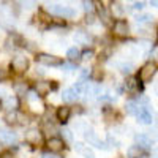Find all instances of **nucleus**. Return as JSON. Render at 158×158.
<instances>
[{
  "label": "nucleus",
  "instance_id": "34",
  "mask_svg": "<svg viewBox=\"0 0 158 158\" xmlns=\"http://www.w3.org/2000/svg\"><path fill=\"white\" fill-rule=\"evenodd\" d=\"M92 57H94V51H92V49L85 51L84 54H81V59H82V60H89V59H92Z\"/></svg>",
  "mask_w": 158,
  "mask_h": 158
},
{
  "label": "nucleus",
  "instance_id": "45",
  "mask_svg": "<svg viewBox=\"0 0 158 158\" xmlns=\"http://www.w3.org/2000/svg\"><path fill=\"white\" fill-rule=\"evenodd\" d=\"M156 127H158V120H156Z\"/></svg>",
  "mask_w": 158,
  "mask_h": 158
},
{
  "label": "nucleus",
  "instance_id": "40",
  "mask_svg": "<svg viewBox=\"0 0 158 158\" xmlns=\"http://www.w3.org/2000/svg\"><path fill=\"white\" fill-rule=\"evenodd\" d=\"M150 5H152V6H155V8H158V0H152Z\"/></svg>",
  "mask_w": 158,
  "mask_h": 158
},
{
  "label": "nucleus",
  "instance_id": "31",
  "mask_svg": "<svg viewBox=\"0 0 158 158\" xmlns=\"http://www.w3.org/2000/svg\"><path fill=\"white\" fill-rule=\"evenodd\" d=\"M60 133H62V136H63V139H65V141H68V142H71V141H73L71 131H70L68 128H63V130L60 131Z\"/></svg>",
  "mask_w": 158,
  "mask_h": 158
},
{
  "label": "nucleus",
  "instance_id": "11",
  "mask_svg": "<svg viewBox=\"0 0 158 158\" xmlns=\"http://www.w3.org/2000/svg\"><path fill=\"white\" fill-rule=\"evenodd\" d=\"M135 141H136V146H139L141 149L144 150H150L152 146H153V141L146 135V133H139V135H135Z\"/></svg>",
  "mask_w": 158,
  "mask_h": 158
},
{
  "label": "nucleus",
  "instance_id": "3",
  "mask_svg": "<svg viewBox=\"0 0 158 158\" xmlns=\"http://www.w3.org/2000/svg\"><path fill=\"white\" fill-rule=\"evenodd\" d=\"M84 138H85V141L89 142V146H94V147H97V149H100V150H101V149H103V150H108V149H109L108 144L103 142L92 128H87V131L84 133Z\"/></svg>",
  "mask_w": 158,
  "mask_h": 158
},
{
  "label": "nucleus",
  "instance_id": "9",
  "mask_svg": "<svg viewBox=\"0 0 158 158\" xmlns=\"http://www.w3.org/2000/svg\"><path fill=\"white\" fill-rule=\"evenodd\" d=\"M46 147H48V150L51 153H59V152H62L65 149V141L60 139V138H56V136L49 138L48 142H46Z\"/></svg>",
  "mask_w": 158,
  "mask_h": 158
},
{
  "label": "nucleus",
  "instance_id": "35",
  "mask_svg": "<svg viewBox=\"0 0 158 158\" xmlns=\"http://www.w3.org/2000/svg\"><path fill=\"white\" fill-rule=\"evenodd\" d=\"M146 135H147V136H149V138H150L153 142H155V141H158V133H156L155 130H150V131H147Z\"/></svg>",
  "mask_w": 158,
  "mask_h": 158
},
{
  "label": "nucleus",
  "instance_id": "23",
  "mask_svg": "<svg viewBox=\"0 0 158 158\" xmlns=\"http://www.w3.org/2000/svg\"><path fill=\"white\" fill-rule=\"evenodd\" d=\"M67 57H68L70 62H77L79 59H81V52H79L77 48H70L67 51Z\"/></svg>",
  "mask_w": 158,
  "mask_h": 158
},
{
  "label": "nucleus",
  "instance_id": "29",
  "mask_svg": "<svg viewBox=\"0 0 158 158\" xmlns=\"http://www.w3.org/2000/svg\"><path fill=\"white\" fill-rule=\"evenodd\" d=\"M5 120H6V123H10V125L16 123V120H18V114H16V112H8V114L5 115Z\"/></svg>",
  "mask_w": 158,
  "mask_h": 158
},
{
  "label": "nucleus",
  "instance_id": "30",
  "mask_svg": "<svg viewBox=\"0 0 158 158\" xmlns=\"http://www.w3.org/2000/svg\"><path fill=\"white\" fill-rule=\"evenodd\" d=\"M90 77L94 79V81H101V77H103V71L95 68L94 71H90Z\"/></svg>",
  "mask_w": 158,
  "mask_h": 158
},
{
  "label": "nucleus",
  "instance_id": "17",
  "mask_svg": "<svg viewBox=\"0 0 158 158\" xmlns=\"http://www.w3.org/2000/svg\"><path fill=\"white\" fill-rule=\"evenodd\" d=\"M70 115H71V108L68 106H60L56 112V117L60 123H67L70 120Z\"/></svg>",
  "mask_w": 158,
  "mask_h": 158
},
{
  "label": "nucleus",
  "instance_id": "32",
  "mask_svg": "<svg viewBox=\"0 0 158 158\" xmlns=\"http://www.w3.org/2000/svg\"><path fill=\"white\" fill-rule=\"evenodd\" d=\"M106 144H108V146H112V147H118V146H120V142H118L111 133L108 135V142Z\"/></svg>",
  "mask_w": 158,
  "mask_h": 158
},
{
  "label": "nucleus",
  "instance_id": "18",
  "mask_svg": "<svg viewBox=\"0 0 158 158\" xmlns=\"http://www.w3.org/2000/svg\"><path fill=\"white\" fill-rule=\"evenodd\" d=\"M127 155H128V158H147V152L144 149H141L139 146H136V144L128 149Z\"/></svg>",
  "mask_w": 158,
  "mask_h": 158
},
{
  "label": "nucleus",
  "instance_id": "20",
  "mask_svg": "<svg viewBox=\"0 0 158 158\" xmlns=\"http://www.w3.org/2000/svg\"><path fill=\"white\" fill-rule=\"evenodd\" d=\"M125 11H127V10L122 6L120 2H114V3H111V18L122 19V16H123V13H125Z\"/></svg>",
  "mask_w": 158,
  "mask_h": 158
},
{
  "label": "nucleus",
  "instance_id": "27",
  "mask_svg": "<svg viewBox=\"0 0 158 158\" xmlns=\"http://www.w3.org/2000/svg\"><path fill=\"white\" fill-rule=\"evenodd\" d=\"M15 90L18 95H25V92H27V85H25V82H18L15 85Z\"/></svg>",
  "mask_w": 158,
  "mask_h": 158
},
{
  "label": "nucleus",
  "instance_id": "43",
  "mask_svg": "<svg viewBox=\"0 0 158 158\" xmlns=\"http://www.w3.org/2000/svg\"><path fill=\"white\" fill-rule=\"evenodd\" d=\"M156 44H158V32H156Z\"/></svg>",
  "mask_w": 158,
  "mask_h": 158
},
{
  "label": "nucleus",
  "instance_id": "2",
  "mask_svg": "<svg viewBox=\"0 0 158 158\" xmlns=\"http://www.w3.org/2000/svg\"><path fill=\"white\" fill-rule=\"evenodd\" d=\"M48 11L52 13V15H56L59 18H63V19H71L76 16V11L70 6H62V5H56V3H52V5H48Z\"/></svg>",
  "mask_w": 158,
  "mask_h": 158
},
{
  "label": "nucleus",
  "instance_id": "36",
  "mask_svg": "<svg viewBox=\"0 0 158 158\" xmlns=\"http://www.w3.org/2000/svg\"><path fill=\"white\" fill-rule=\"evenodd\" d=\"M94 22H95V15H94V13H92V15H87V16H85V24L92 25Z\"/></svg>",
  "mask_w": 158,
  "mask_h": 158
},
{
  "label": "nucleus",
  "instance_id": "21",
  "mask_svg": "<svg viewBox=\"0 0 158 158\" xmlns=\"http://www.w3.org/2000/svg\"><path fill=\"white\" fill-rule=\"evenodd\" d=\"M74 150H76L77 153H81L84 158H95V153L92 152L89 147H85L82 142H76V144H74Z\"/></svg>",
  "mask_w": 158,
  "mask_h": 158
},
{
  "label": "nucleus",
  "instance_id": "41",
  "mask_svg": "<svg viewBox=\"0 0 158 158\" xmlns=\"http://www.w3.org/2000/svg\"><path fill=\"white\" fill-rule=\"evenodd\" d=\"M2 158H15V156H13L11 153H3V155H2Z\"/></svg>",
  "mask_w": 158,
  "mask_h": 158
},
{
  "label": "nucleus",
  "instance_id": "42",
  "mask_svg": "<svg viewBox=\"0 0 158 158\" xmlns=\"http://www.w3.org/2000/svg\"><path fill=\"white\" fill-rule=\"evenodd\" d=\"M153 90H155V94H156V95H158V82H156V84H155V87H153Z\"/></svg>",
  "mask_w": 158,
  "mask_h": 158
},
{
  "label": "nucleus",
  "instance_id": "26",
  "mask_svg": "<svg viewBox=\"0 0 158 158\" xmlns=\"http://www.w3.org/2000/svg\"><path fill=\"white\" fill-rule=\"evenodd\" d=\"M117 67L120 68V71H122L123 74H130L131 70H133V63H118Z\"/></svg>",
  "mask_w": 158,
  "mask_h": 158
},
{
  "label": "nucleus",
  "instance_id": "10",
  "mask_svg": "<svg viewBox=\"0 0 158 158\" xmlns=\"http://www.w3.org/2000/svg\"><path fill=\"white\" fill-rule=\"evenodd\" d=\"M136 118H138V122L142 123V125H150V123H152V111H150V108H149V104H144V106H141V109H139Z\"/></svg>",
  "mask_w": 158,
  "mask_h": 158
},
{
  "label": "nucleus",
  "instance_id": "8",
  "mask_svg": "<svg viewBox=\"0 0 158 158\" xmlns=\"http://www.w3.org/2000/svg\"><path fill=\"white\" fill-rule=\"evenodd\" d=\"M27 103L32 108V111H35V112H43L44 111V104L41 103V98H40L35 92H29L27 94Z\"/></svg>",
  "mask_w": 158,
  "mask_h": 158
},
{
  "label": "nucleus",
  "instance_id": "6",
  "mask_svg": "<svg viewBox=\"0 0 158 158\" xmlns=\"http://www.w3.org/2000/svg\"><path fill=\"white\" fill-rule=\"evenodd\" d=\"M29 68V60L24 56H15L11 60V70L15 73H24Z\"/></svg>",
  "mask_w": 158,
  "mask_h": 158
},
{
  "label": "nucleus",
  "instance_id": "16",
  "mask_svg": "<svg viewBox=\"0 0 158 158\" xmlns=\"http://www.w3.org/2000/svg\"><path fill=\"white\" fill-rule=\"evenodd\" d=\"M97 13H98V18L101 19V22L104 24V25H111L112 27V22H111V15L108 13V10H106V6H103V3H98V6H97Z\"/></svg>",
  "mask_w": 158,
  "mask_h": 158
},
{
  "label": "nucleus",
  "instance_id": "44",
  "mask_svg": "<svg viewBox=\"0 0 158 158\" xmlns=\"http://www.w3.org/2000/svg\"><path fill=\"white\" fill-rule=\"evenodd\" d=\"M155 155H156V156H158V150H156V152H155Z\"/></svg>",
  "mask_w": 158,
  "mask_h": 158
},
{
  "label": "nucleus",
  "instance_id": "24",
  "mask_svg": "<svg viewBox=\"0 0 158 158\" xmlns=\"http://www.w3.org/2000/svg\"><path fill=\"white\" fill-rule=\"evenodd\" d=\"M87 128H89V125H87L85 122H82V120H79V122H76V123H74V131H76V133L84 135L85 131H87Z\"/></svg>",
  "mask_w": 158,
  "mask_h": 158
},
{
  "label": "nucleus",
  "instance_id": "22",
  "mask_svg": "<svg viewBox=\"0 0 158 158\" xmlns=\"http://www.w3.org/2000/svg\"><path fill=\"white\" fill-rule=\"evenodd\" d=\"M77 94L74 92V89H67V90H63V94H62V100L65 103H74L77 100Z\"/></svg>",
  "mask_w": 158,
  "mask_h": 158
},
{
  "label": "nucleus",
  "instance_id": "15",
  "mask_svg": "<svg viewBox=\"0 0 158 158\" xmlns=\"http://www.w3.org/2000/svg\"><path fill=\"white\" fill-rule=\"evenodd\" d=\"M49 92H51V82L49 81H36L35 82V94L40 98L46 97Z\"/></svg>",
  "mask_w": 158,
  "mask_h": 158
},
{
  "label": "nucleus",
  "instance_id": "33",
  "mask_svg": "<svg viewBox=\"0 0 158 158\" xmlns=\"http://www.w3.org/2000/svg\"><path fill=\"white\" fill-rule=\"evenodd\" d=\"M82 5H84V10L87 11V15H92L94 13V2H82Z\"/></svg>",
  "mask_w": 158,
  "mask_h": 158
},
{
  "label": "nucleus",
  "instance_id": "14",
  "mask_svg": "<svg viewBox=\"0 0 158 158\" xmlns=\"http://www.w3.org/2000/svg\"><path fill=\"white\" fill-rule=\"evenodd\" d=\"M73 40H74V43L76 44H84V46H89L90 41H92V36L85 32V30H76L74 35H73Z\"/></svg>",
  "mask_w": 158,
  "mask_h": 158
},
{
  "label": "nucleus",
  "instance_id": "25",
  "mask_svg": "<svg viewBox=\"0 0 158 158\" xmlns=\"http://www.w3.org/2000/svg\"><path fill=\"white\" fill-rule=\"evenodd\" d=\"M153 21V16L152 15H138L136 16V22L138 24H149Z\"/></svg>",
  "mask_w": 158,
  "mask_h": 158
},
{
  "label": "nucleus",
  "instance_id": "46",
  "mask_svg": "<svg viewBox=\"0 0 158 158\" xmlns=\"http://www.w3.org/2000/svg\"><path fill=\"white\" fill-rule=\"evenodd\" d=\"M118 158H122V156H118Z\"/></svg>",
  "mask_w": 158,
  "mask_h": 158
},
{
  "label": "nucleus",
  "instance_id": "38",
  "mask_svg": "<svg viewBox=\"0 0 158 158\" xmlns=\"http://www.w3.org/2000/svg\"><path fill=\"white\" fill-rule=\"evenodd\" d=\"M62 67H63V68H67V71H73V70H74L73 65H67V63H63Z\"/></svg>",
  "mask_w": 158,
  "mask_h": 158
},
{
  "label": "nucleus",
  "instance_id": "28",
  "mask_svg": "<svg viewBox=\"0 0 158 158\" xmlns=\"http://www.w3.org/2000/svg\"><path fill=\"white\" fill-rule=\"evenodd\" d=\"M44 133L46 135H51V138H54V135L57 133V128L52 125V123H46L44 125Z\"/></svg>",
  "mask_w": 158,
  "mask_h": 158
},
{
  "label": "nucleus",
  "instance_id": "39",
  "mask_svg": "<svg viewBox=\"0 0 158 158\" xmlns=\"http://www.w3.org/2000/svg\"><path fill=\"white\" fill-rule=\"evenodd\" d=\"M41 158H56V156L52 155V153H44V155H43Z\"/></svg>",
  "mask_w": 158,
  "mask_h": 158
},
{
  "label": "nucleus",
  "instance_id": "4",
  "mask_svg": "<svg viewBox=\"0 0 158 158\" xmlns=\"http://www.w3.org/2000/svg\"><path fill=\"white\" fill-rule=\"evenodd\" d=\"M35 60H36L38 63L49 65V67H62V65H63V60H62V57L52 56V54H44V52H41V54H36Z\"/></svg>",
  "mask_w": 158,
  "mask_h": 158
},
{
  "label": "nucleus",
  "instance_id": "1",
  "mask_svg": "<svg viewBox=\"0 0 158 158\" xmlns=\"http://www.w3.org/2000/svg\"><path fill=\"white\" fill-rule=\"evenodd\" d=\"M156 73V65L153 62H147V63H144L142 67L139 68V73H138V81L142 82V84H146V82H150L153 76Z\"/></svg>",
  "mask_w": 158,
  "mask_h": 158
},
{
  "label": "nucleus",
  "instance_id": "12",
  "mask_svg": "<svg viewBox=\"0 0 158 158\" xmlns=\"http://www.w3.org/2000/svg\"><path fill=\"white\" fill-rule=\"evenodd\" d=\"M125 89L128 94H138V92H142V82L138 81V77L130 76L125 81Z\"/></svg>",
  "mask_w": 158,
  "mask_h": 158
},
{
  "label": "nucleus",
  "instance_id": "5",
  "mask_svg": "<svg viewBox=\"0 0 158 158\" xmlns=\"http://www.w3.org/2000/svg\"><path fill=\"white\" fill-rule=\"evenodd\" d=\"M112 33L115 36H120V38L128 36V33H130V24H128V21H125V19L114 21V24H112Z\"/></svg>",
  "mask_w": 158,
  "mask_h": 158
},
{
  "label": "nucleus",
  "instance_id": "7",
  "mask_svg": "<svg viewBox=\"0 0 158 158\" xmlns=\"http://www.w3.org/2000/svg\"><path fill=\"white\" fill-rule=\"evenodd\" d=\"M25 142L27 144H32V146H38L41 142V138H43V131H40L38 128H29L25 131Z\"/></svg>",
  "mask_w": 158,
  "mask_h": 158
},
{
  "label": "nucleus",
  "instance_id": "13",
  "mask_svg": "<svg viewBox=\"0 0 158 158\" xmlns=\"http://www.w3.org/2000/svg\"><path fill=\"white\" fill-rule=\"evenodd\" d=\"M18 141V136L16 133H13L10 130H5V128H0V142L2 144H6V146H11Z\"/></svg>",
  "mask_w": 158,
  "mask_h": 158
},
{
  "label": "nucleus",
  "instance_id": "19",
  "mask_svg": "<svg viewBox=\"0 0 158 158\" xmlns=\"http://www.w3.org/2000/svg\"><path fill=\"white\" fill-rule=\"evenodd\" d=\"M3 106H5V109H6L8 112H15V109L19 106V100H18V97H15V95H8V97L5 98V101H3Z\"/></svg>",
  "mask_w": 158,
  "mask_h": 158
},
{
  "label": "nucleus",
  "instance_id": "37",
  "mask_svg": "<svg viewBox=\"0 0 158 158\" xmlns=\"http://www.w3.org/2000/svg\"><path fill=\"white\" fill-rule=\"evenodd\" d=\"M144 6H146V3H144V2H136L135 5H133V10H144Z\"/></svg>",
  "mask_w": 158,
  "mask_h": 158
}]
</instances>
